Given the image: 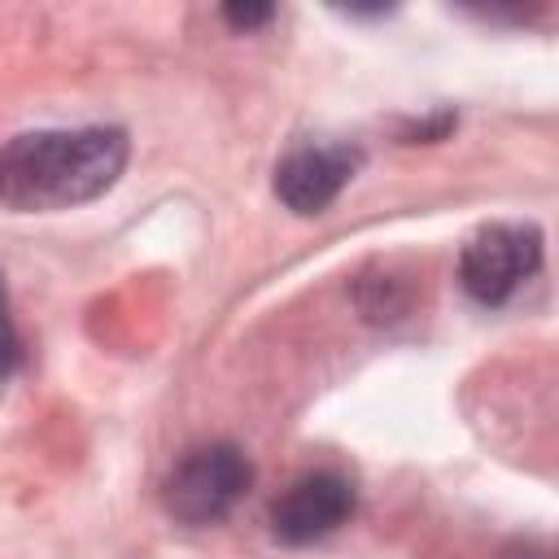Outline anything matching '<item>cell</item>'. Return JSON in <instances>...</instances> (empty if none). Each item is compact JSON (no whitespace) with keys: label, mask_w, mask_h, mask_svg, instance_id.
<instances>
[{"label":"cell","mask_w":559,"mask_h":559,"mask_svg":"<svg viewBox=\"0 0 559 559\" xmlns=\"http://www.w3.org/2000/svg\"><path fill=\"white\" fill-rule=\"evenodd\" d=\"M127 166V135L118 127L26 131L0 148V205L17 214H52L96 201Z\"/></svg>","instance_id":"1"},{"label":"cell","mask_w":559,"mask_h":559,"mask_svg":"<svg viewBox=\"0 0 559 559\" xmlns=\"http://www.w3.org/2000/svg\"><path fill=\"white\" fill-rule=\"evenodd\" d=\"M354 485L341 472H310L293 480L271 507V533L284 546H310L354 515Z\"/></svg>","instance_id":"4"},{"label":"cell","mask_w":559,"mask_h":559,"mask_svg":"<svg viewBox=\"0 0 559 559\" xmlns=\"http://www.w3.org/2000/svg\"><path fill=\"white\" fill-rule=\"evenodd\" d=\"M537 266H542V231L533 223H489L463 245L459 280L476 301L498 306Z\"/></svg>","instance_id":"3"},{"label":"cell","mask_w":559,"mask_h":559,"mask_svg":"<svg viewBox=\"0 0 559 559\" xmlns=\"http://www.w3.org/2000/svg\"><path fill=\"white\" fill-rule=\"evenodd\" d=\"M362 166V153L354 144L328 140V144H297L280 166H275V197L293 214H323L341 188L354 179Z\"/></svg>","instance_id":"5"},{"label":"cell","mask_w":559,"mask_h":559,"mask_svg":"<svg viewBox=\"0 0 559 559\" xmlns=\"http://www.w3.org/2000/svg\"><path fill=\"white\" fill-rule=\"evenodd\" d=\"M271 4H227L223 9V17L236 26V31H253V26H262V22H271Z\"/></svg>","instance_id":"7"},{"label":"cell","mask_w":559,"mask_h":559,"mask_svg":"<svg viewBox=\"0 0 559 559\" xmlns=\"http://www.w3.org/2000/svg\"><path fill=\"white\" fill-rule=\"evenodd\" d=\"M253 480V467L249 459L227 445V441H214V445H197L188 450L166 485H162V498H166V511L183 524H214L223 520L249 489Z\"/></svg>","instance_id":"2"},{"label":"cell","mask_w":559,"mask_h":559,"mask_svg":"<svg viewBox=\"0 0 559 559\" xmlns=\"http://www.w3.org/2000/svg\"><path fill=\"white\" fill-rule=\"evenodd\" d=\"M22 358V341H17V328H13V314H9V293H4V280H0V371H13Z\"/></svg>","instance_id":"6"}]
</instances>
